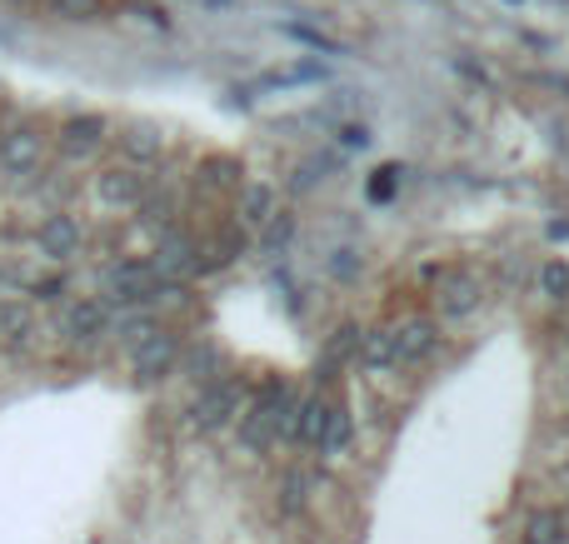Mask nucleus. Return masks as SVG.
I'll list each match as a JSON object with an SVG mask.
<instances>
[{"label": "nucleus", "instance_id": "0eeeda50", "mask_svg": "<svg viewBox=\"0 0 569 544\" xmlns=\"http://www.w3.org/2000/svg\"><path fill=\"white\" fill-rule=\"evenodd\" d=\"M395 350H400V365H420L440 350V325L430 315H410L400 330H395Z\"/></svg>", "mask_w": 569, "mask_h": 544}, {"label": "nucleus", "instance_id": "412c9836", "mask_svg": "<svg viewBox=\"0 0 569 544\" xmlns=\"http://www.w3.org/2000/svg\"><path fill=\"white\" fill-rule=\"evenodd\" d=\"M216 370H220V350H216V345H200V350H190V360H186V375H190V380H200V385H210V380H216Z\"/></svg>", "mask_w": 569, "mask_h": 544}, {"label": "nucleus", "instance_id": "f8f14e48", "mask_svg": "<svg viewBox=\"0 0 569 544\" xmlns=\"http://www.w3.org/2000/svg\"><path fill=\"white\" fill-rule=\"evenodd\" d=\"M200 250H196V240L190 235H166L160 240V250H156V275H190V270H200Z\"/></svg>", "mask_w": 569, "mask_h": 544}, {"label": "nucleus", "instance_id": "4468645a", "mask_svg": "<svg viewBox=\"0 0 569 544\" xmlns=\"http://www.w3.org/2000/svg\"><path fill=\"white\" fill-rule=\"evenodd\" d=\"M270 215H276V190H270V185H246V190H240V200H236L240 230H260Z\"/></svg>", "mask_w": 569, "mask_h": 544}, {"label": "nucleus", "instance_id": "a211bd4d", "mask_svg": "<svg viewBox=\"0 0 569 544\" xmlns=\"http://www.w3.org/2000/svg\"><path fill=\"white\" fill-rule=\"evenodd\" d=\"M535 285H540V295L550 300V305H565L569 300V265L565 260H545L540 275H535Z\"/></svg>", "mask_w": 569, "mask_h": 544}, {"label": "nucleus", "instance_id": "9d476101", "mask_svg": "<svg viewBox=\"0 0 569 544\" xmlns=\"http://www.w3.org/2000/svg\"><path fill=\"white\" fill-rule=\"evenodd\" d=\"M106 130L110 125L100 115H76L60 125V150H66L70 160H90L100 145H106Z\"/></svg>", "mask_w": 569, "mask_h": 544}, {"label": "nucleus", "instance_id": "6ab92c4d", "mask_svg": "<svg viewBox=\"0 0 569 544\" xmlns=\"http://www.w3.org/2000/svg\"><path fill=\"white\" fill-rule=\"evenodd\" d=\"M355 355H360V325L345 320V325L330 335V345H325V365H335V360L345 365V360H355Z\"/></svg>", "mask_w": 569, "mask_h": 544}, {"label": "nucleus", "instance_id": "a878e982", "mask_svg": "<svg viewBox=\"0 0 569 544\" xmlns=\"http://www.w3.org/2000/svg\"><path fill=\"white\" fill-rule=\"evenodd\" d=\"M66 295V280H46V285H36V300H60Z\"/></svg>", "mask_w": 569, "mask_h": 544}, {"label": "nucleus", "instance_id": "f03ea898", "mask_svg": "<svg viewBox=\"0 0 569 544\" xmlns=\"http://www.w3.org/2000/svg\"><path fill=\"white\" fill-rule=\"evenodd\" d=\"M246 400H250V390L240 385V380H210L206 395H200L196 410H190V425H196L200 435H226L230 425H240Z\"/></svg>", "mask_w": 569, "mask_h": 544}, {"label": "nucleus", "instance_id": "dca6fc26", "mask_svg": "<svg viewBox=\"0 0 569 544\" xmlns=\"http://www.w3.org/2000/svg\"><path fill=\"white\" fill-rule=\"evenodd\" d=\"M569 520L560 510H535L530 520H525V544H569Z\"/></svg>", "mask_w": 569, "mask_h": 544}, {"label": "nucleus", "instance_id": "5701e85b", "mask_svg": "<svg viewBox=\"0 0 569 544\" xmlns=\"http://www.w3.org/2000/svg\"><path fill=\"white\" fill-rule=\"evenodd\" d=\"M236 160H206L200 165V185L206 190H236Z\"/></svg>", "mask_w": 569, "mask_h": 544}, {"label": "nucleus", "instance_id": "cd10ccee", "mask_svg": "<svg viewBox=\"0 0 569 544\" xmlns=\"http://www.w3.org/2000/svg\"><path fill=\"white\" fill-rule=\"evenodd\" d=\"M565 540H569V535H565Z\"/></svg>", "mask_w": 569, "mask_h": 544}, {"label": "nucleus", "instance_id": "6e6552de", "mask_svg": "<svg viewBox=\"0 0 569 544\" xmlns=\"http://www.w3.org/2000/svg\"><path fill=\"white\" fill-rule=\"evenodd\" d=\"M36 250L46 260H70L80 250V225H76V215H46L40 220V230H36Z\"/></svg>", "mask_w": 569, "mask_h": 544}, {"label": "nucleus", "instance_id": "423d86ee", "mask_svg": "<svg viewBox=\"0 0 569 544\" xmlns=\"http://www.w3.org/2000/svg\"><path fill=\"white\" fill-rule=\"evenodd\" d=\"M40 160H46L40 130L20 125V130H10V135H0V170H6V175H36Z\"/></svg>", "mask_w": 569, "mask_h": 544}, {"label": "nucleus", "instance_id": "20e7f679", "mask_svg": "<svg viewBox=\"0 0 569 544\" xmlns=\"http://www.w3.org/2000/svg\"><path fill=\"white\" fill-rule=\"evenodd\" d=\"M176 360H180V340L170 335V330H156L150 340H140V345L130 350L136 385H156V380H166L170 370H176Z\"/></svg>", "mask_w": 569, "mask_h": 544}, {"label": "nucleus", "instance_id": "9b49d317", "mask_svg": "<svg viewBox=\"0 0 569 544\" xmlns=\"http://www.w3.org/2000/svg\"><path fill=\"white\" fill-rule=\"evenodd\" d=\"M106 330H110V315L100 300H80V305L66 310V335L76 340V345H96Z\"/></svg>", "mask_w": 569, "mask_h": 544}, {"label": "nucleus", "instance_id": "aec40b11", "mask_svg": "<svg viewBox=\"0 0 569 544\" xmlns=\"http://www.w3.org/2000/svg\"><path fill=\"white\" fill-rule=\"evenodd\" d=\"M290 235H295V220L290 215H270L266 225H260V250H266V255H276V250L290 245Z\"/></svg>", "mask_w": 569, "mask_h": 544}, {"label": "nucleus", "instance_id": "4be33fe9", "mask_svg": "<svg viewBox=\"0 0 569 544\" xmlns=\"http://www.w3.org/2000/svg\"><path fill=\"white\" fill-rule=\"evenodd\" d=\"M0 335H6L16 350L26 345V340H30V315H26V310H20V305H0Z\"/></svg>", "mask_w": 569, "mask_h": 544}, {"label": "nucleus", "instance_id": "1a4fd4ad", "mask_svg": "<svg viewBox=\"0 0 569 544\" xmlns=\"http://www.w3.org/2000/svg\"><path fill=\"white\" fill-rule=\"evenodd\" d=\"M480 310V280L455 270V275H440V315L445 320H470Z\"/></svg>", "mask_w": 569, "mask_h": 544}, {"label": "nucleus", "instance_id": "f257e3e1", "mask_svg": "<svg viewBox=\"0 0 569 544\" xmlns=\"http://www.w3.org/2000/svg\"><path fill=\"white\" fill-rule=\"evenodd\" d=\"M290 400L295 395H290V385H284V380H270L260 395L246 400V410H240V440H246V450H266L270 440L280 435Z\"/></svg>", "mask_w": 569, "mask_h": 544}, {"label": "nucleus", "instance_id": "7ed1b4c3", "mask_svg": "<svg viewBox=\"0 0 569 544\" xmlns=\"http://www.w3.org/2000/svg\"><path fill=\"white\" fill-rule=\"evenodd\" d=\"M96 200H100V210H140L146 205V195H150V185H146V175L140 170H130V165H110V170H100L96 175Z\"/></svg>", "mask_w": 569, "mask_h": 544}, {"label": "nucleus", "instance_id": "f3484780", "mask_svg": "<svg viewBox=\"0 0 569 544\" xmlns=\"http://www.w3.org/2000/svg\"><path fill=\"white\" fill-rule=\"evenodd\" d=\"M120 155L136 160V165H150V160L160 155V135H156V125H130L126 135H120Z\"/></svg>", "mask_w": 569, "mask_h": 544}, {"label": "nucleus", "instance_id": "ddd939ff", "mask_svg": "<svg viewBox=\"0 0 569 544\" xmlns=\"http://www.w3.org/2000/svg\"><path fill=\"white\" fill-rule=\"evenodd\" d=\"M360 365H365V375H390V370H400L395 330H370V335H360Z\"/></svg>", "mask_w": 569, "mask_h": 544}, {"label": "nucleus", "instance_id": "393cba45", "mask_svg": "<svg viewBox=\"0 0 569 544\" xmlns=\"http://www.w3.org/2000/svg\"><path fill=\"white\" fill-rule=\"evenodd\" d=\"M300 505H305V480L290 475L284 480V510H300Z\"/></svg>", "mask_w": 569, "mask_h": 544}, {"label": "nucleus", "instance_id": "39448f33", "mask_svg": "<svg viewBox=\"0 0 569 544\" xmlns=\"http://www.w3.org/2000/svg\"><path fill=\"white\" fill-rule=\"evenodd\" d=\"M325 410H330V400H325V390H310V395L290 400V410H284V425H280V435H284V440H295V445H320Z\"/></svg>", "mask_w": 569, "mask_h": 544}, {"label": "nucleus", "instance_id": "2eb2a0df", "mask_svg": "<svg viewBox=\"0 0 569 544\" xmlns=\"http://www.w3.org/2000/svg\"><path fill=\"white\" fill-rule=\"evenodd\" d=\"M350 435H355L350 410L330 400V410H325V430H320V450L325 455H345V450H350Z\"/></svg>", "mask_w": 569, "mask_h": 544}, {"label": "nucleus", "instance_id": "bb28decb", "mask_svg": "<svg viewBox=\"0 0 569 544\" xmlns=\"http://www.w3.org/2000/svg\"><path fill=\"white\" fill-rule=\"evenodd\" d=\"M565 390H569V365H565Z\"/></svg>", "mask_w": 569, "mask_h": 544}, {"label": "nucleus", "instance_id": "b1692460", "mask_svg": "<svg viewBox=\"0 0 569 544\" xmlns=\"http://www.w3.org/2000/svg\"><path fill=\"white\" fill-rule=\"evenodd\" d=\"M156 320H150V315H130V320H120V345H126V350H136L140 345V340H150V335H156Z\"/></svg>", "mask_w": 569, "mask_h": 544}]
</instances>
